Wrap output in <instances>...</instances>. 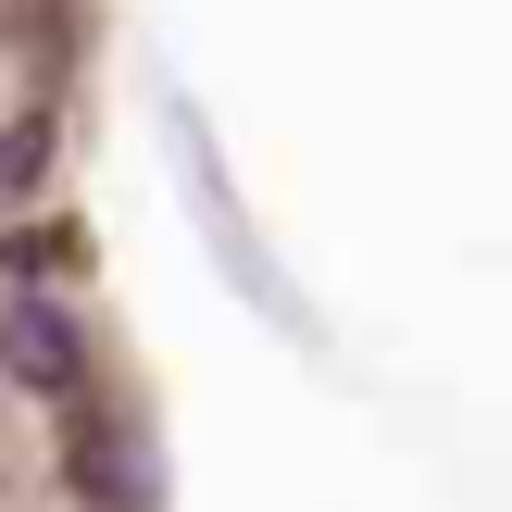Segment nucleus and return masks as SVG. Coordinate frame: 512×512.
Segmentation results:
<instances>
[{
  "label": "nucleus",
  "mask_w": 512,
  "mask_h": 512,
  "mask_svg": "<svg viewBox=\"0 0 512 512\" xmlns=\"http://www.w3.org/2000/svg\"><path fill=\"white\" fill-rule=\"evenodd\" d=\"M0 363H13L25 388H63V375H75V338H63V313H50V300H25V313L0 325Z\"/></svg>",
  "instance_id": "obj_1"
}]
</instances>
